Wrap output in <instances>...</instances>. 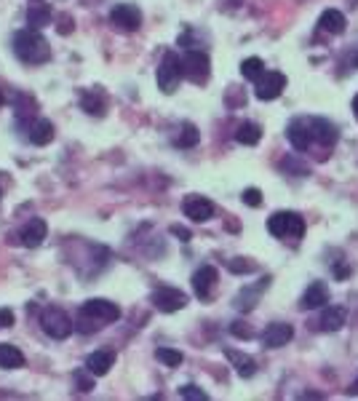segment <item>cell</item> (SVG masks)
Wrapping results in <instances>:
<instances>
[{"mask_svg": "<svg viewBox=\"0 0 358 401\" xmlns=\"http://www.w3.org/2000/svg\"><path fill=\"white\" fill-rule=\"evenodd\" d=\"M230 332H233L236 337H241V340H251V337H254L251 327L249 324H243V321H233V324H230Z\"/></svg>", "mask_w": 358, "mask_h": 401, "instance_id": "32", "label": "cell"}, {"mask_svg": "<svg viewBox=\"0 0 358 401\" xmlns=\"http://www.w3.org/2000/svg\"><path fill=\"white\" fill-rule=\"evenodd\" d=\"M241 75L246 78V81H260L265 75V62L260 59V57H249V59H243L241 62Z\"/></svg>", "mask_w": 358, "mask_h": 401, "instance_id": "26", "label": "cell"}, {"mask_svg": "<svg viewBox=\"0 0 358 401\" xmlns=\"http://www.w3.org/2000/svg\"><path fill=\"white\" fill-rule=\"evenodd\" d=\"M72 27H75V25L70 22V16H62V25H59V33H62V35H67Z\"/></svg>", "mask_w": 358, "mask_h": 401, "instance_id": "36", "label": "cell"}, {"mask_svg": "<svg viewBox=\"0 0 358 401\" xmlns=\"http://www.w3.org/2000/svg\"><path fill=\"white\" fill-rule=\"evenodd\" d=\"M81 316L94 318L99 324H110V321H118L120 318V308L115 303H110V300L96 297V300H86V303L81 305Z\"/></svg>", "mask_w": 358, "mask_h": 401, "instance_id": "6", "label": "cell"}, {"mask_svg": "<svg viewBox=\"0 0 358 401\" xmlns=\"http://www.w3.org/2000/svg\"><path fill=\"white\" fill-rule=\"evenodd\" d=\"M33 145H48L54 139V123L46 121V118H35L33 123H27V134H24Z\"/></svg>", "mask_w": 358, "mask_h": 401, "instance_id": "18", "label": "cell"}, {"mask_svg": "<svg viewBox=\"0 0 358 401\" xmlns=\"http://www.w3.org/2000/svg\"><path fill=\"white\" fill-rule=\"evenodd\" d=\"M267 231L281 241H299L305 236V219L294 211H275L273 217L267 219Z\"/></svg>", "mask_w": 358, "mask_h": 401, "instance_id": "2", "label": "cell"}, {"mask_svg": "<svg viewBox=\"0 0 358 401\" xmlns=\"http://www.w3.org/2000/svg\"><path fill=\"white\" fill-rule=\"evenodd\" d=\"M179 396H182V399H187V401H206L209 399V393L201 390L198 385H182V388H179Z\"/></svg>", "mask_w": 358, "mask_h": 401, "instance_id": "31", "label": "cell"}, {"mask_svg": "<svg viewBox=\"0 0 358 401\" xmlns=\"http://www.w3.org/2000/svg\"><path fill=\"white\" fill-rule=\"evenodd\" d=\"M318 30L323 33H332V35H342L347 30V19L342 11H337V8H326V11L318 16Z\"/></svg>", "mask_w": 358, "mask_h": 401, "instance_id": "19", "label": "cell"}, {"mask_svg": "<svg viewBox=\"0 0 358 401\" xmlns=\"http://www.w3.org/2000/svg\"><path fill=\"white\" fill-rule=\"evenodd\" d=\"M225 356L233 361V366H236V372H238L241 377H254V375H257V361H254L251 356H246V353H238V351H225Z\"/></svg>", "mask_w": 358, "mask_h": 401, "instance_id": "22", "label": "cell"}, {"mask_svg": "<svg viewBox=\"0 0 358 401\" xmlns=\"http://www.w3.org/2000/svg\"><path fill=\"white\" fill-rule=\"evenodd\" d=\"M48 236V228L46 222L40 217H33L30 222H24L22 231H19V241H22V246H27V249H35V246H40V243L46 241Z\"/></svg>", "mask_w": 358, "mask_h": 401, "instance_id": "14", "label": "cell"}, {"mask_svg": "<svg viewBox=\"0 0 358 401\" xmlns=\"http://www.w3.org/2000/svg\"><path fill=\"white\" fill-rule=\"evenodd\" d=\"M72 327H75L72 318L62 308H43V313H40V329L46 332L48 337L64 340V337H70Z\"/></svg>", "mask_w": 358, "mask_h": 401, "instance_id": "4", "label": "cell"}, {"mask_svg": "<svg viewBox=\"0 0 358 401\" xmlns=\"http://www.w3.org/2000/svg\"><path fill=\"white\" fill-rule=\"evenodd\" d=\"M287 136L291 147L297 150V153H305V150H311L313 145V134H311V121L308 118H297V121L289 123L287 129Z\"/></svg>", "mask_w": 358, "mask_h": 401, "instance_id": "11", "label": "cell"}, {"mask_svg": "<svg viewBox=\"0 0 358 401\" xmlns=\"http://www.w3.org/2000/svg\"><path fill=\"white\" fill-rule=\"evenodd\" d=\"M13 54L24 64H46L51 59V46H48V40L37 30L27 27V30H19L13 35Z\"/></svg>", "mask_w": 358, "mask_h": 401, "instance_id": "1", "label": "cell"}, {"mask_svg": "<svg viewBox=\"0 0 358 401\" xmlns=\"http://www.w3.org/2000/svg\"><path fill=\"white\" fill-rule=\"evenodd\" d=\"M241 198H243V204H246V207H262V193H260V190H257V187H249V190H243V195H241Z\"/></svg>", "mask_w": 358, "mask_h": 401, "instance_id": "33", "label": "cell"}, {"mask_svg": "<svg viewBox=\"0 0 358 401\" xmlns=\"http://www.w3.org/2000/svg\"><path fill=\"white\" fill-rule=\"evenodd\" d=\"M19 366H24V353L16 345L3 342L0 345V369H19Z\"/></svg>", "mask_w": 358, "mask_h": 401, "instance_id": "23", "label": "cell"}, {"mask_svg": "<svg viewBox=\"0 0 358 401\" xmlns=\"http://www.w3.org/2000/svg\"><path fill=\"white\" fill-rule=\"evenodd\" d=\"M353 64H356V67H358V54H356V59H353Z\"/></svg>", "mask_w": 358, "mask_h": 401, "instance_id": "39", "label": "cell"}, {"mask_svg": "<svg viewBox=\"0 0 358 401\" xmlns=\"http://www.w3.org/2000/svg\"><path fill=\"white\" fill-rule=\"evenodd\" d=\"M216 267L212 265H201L195 273H192V292L198 294L201 300H209L212 294H214V286H216Z\"/></svg>", "mask_w": 358, "mask_h": 401, "instance_id": "12", "label": "cell"}, {"mask_svg": "<svg viewBox=\"0 0 358 401\" xmlns=\"http://www.w3.org/2000/svg\"><path fill=\"white\" fill-rule=\"evenodd\" d=\"M311 121V134H313V142H318L323 147H332L337 142V126L326 118H308Z\"/></svg>", "mask_w": 358, "mask_h": 401, "instance_id": "16", "label": "cell"}, {"mask_svg": "<svg viewBox=\"0 0 358 401\" xmlns=\"http://www.w3.org/2000/svg\"><path fill=\"white\" fill-rule=\"evenodd\" d=\"M182 211L192 222H209V219L214 217V204L209 198H203V195H187L185 204H182Z\"/></svg>", "mask_w": 358, "mask_h": 401, "instance_id": "10", "label": "cell"}, {"mask_svg": "<svg viewBox=\"0 0 358 401\" xmlns=\"http://www.w3.org/2000/svg\"><path fill=\"white\" fill-rule=\"evenodd\" d=\"M0 107H3V94H0Z\"/></svg>", "mask_w": 358, "mask_h": 401, "instance_id": "40", "label": "cell"}, {"mask_svg": "<svg viewBox=\"0 0 358 401\" xmlns=\"http://www.w3.org/2000/svg\"><path fill=\"white\" fill-rule=\"evenodd\" d=\"M198 139H201V132H198L192 123H182L179 136H177V145L179 147H195L198 145Z\"/></svg>", "mask_w": 358, "mask_h": 401, "instance_id": "28", "label": "cell"}, {"mask_svg": "<svg viewBox=\"0 0 358 401\" xmlns=\"http://www.w3.org/2000/svg\"><path fill=\"white\" fill-rule=\"evenodd\" d=\"M156 359L163 366H179L182 361H185V356H182L179 351H174V348H158Z\"/></svg>", "mask_w": 358, "mask_h": 401, "instance_id": "29", "label": "cell"}, {"mask_svg": "<svg viewBox=\"0 0 358 401\" xmlns=\"http://www.w3.org/2000/svg\"><path fill=\"white\" fill-rule=\"evenodd\" d=\"M182 73L192 83H206L209 75H212V62L203 51H187L182 57Z\"/></svg>", "mask_w": 358, "mask_h": 401, "instance_id": "5", "label": "cell"}, {"mask_svg": "<svg viewBox=\"0 0 358 401\" xmlns=\"http://www.w3.org/2000/svg\"><path fill=\"white\" fill-rule=\"evenodd\" d=\"M345 308H340V305H332V308H323L321 318H318V329L321 332H337V329L345 327Z\"/></svg>", "mask_w": 358, "mask_h": 401, "instance_id": "21", "label": "cell"}, {"mask_svg": "<svg viewBox=\"0 0 358 401\" xmlns=\"http://www.w3.org/2000/svg\"><path fill=\"white\" fill-rule=\"evenodd\" d=\"M171 236H177L182 243H187L192 238L190 231H187V228H182V225H171Z\"/></svg>", "mask_w": 358, "mask_h": 401, "instance_id": "35", "label": "cell"}, {"mask_svg": "<svg viewBox=\"0 0 358 401\" xmlns=\"http://www.w3.org/2000/svg\"><path fill=\"white\" fill-rule=\"evenodd\" d=\"M110 22L112 27H118L123 33H137L142 27V11L132 6V3H120L110 11Z\"/></svg>", "mask_w": 358, "mask_h": 401, "instance_id": "7", "label": "cell"}, {"mask_svg": "<svg viewBox=\"0 0 358 401\" xmlns=\"http://www.w3.org/2000/svg\"><path fill=\"white\" fill-rule=\"evenodd\" d=\"M153 305L161 313H177L187 305V294L174 289V286H161V289L153 292Z\"/></svg>", "mask_w": 358, "mask_h": 401, "instance_id": "9", "label": "cell"}, {"mask_svg": "<svg viewBox=\"0 0 358 401\" xmlns=\"http://www.w3.org/2000/svg\"><path fill=\"white\" fill-rule=\"evenodd\" d=\"M353 115H356V121H358V94L356 99H353Z\"/></svg>", "mask_w": 358, "mask_h": 401, "instance_id": "38", "label": "cell"}, {"mask_svg": "<svg viewBox=\"0 0 358 401\" xmlns=\"http://www.w3.org/2000/svg\"><path fill=\"white\" fill-rule=\"evenodd\" d=\"M227 270L243 276V273H254V270H257V262H251L246 257H233V260H227Z\"/></svg>", "mask_w": 358, "mask_h": 401, "instance_id": "30", "label": "cell"}, {"mask_svg": "<svg viewBox=\"0 0 358 401\" xmlns=\"http://www.w3.org/2000/svg\"><path fill=\"white\" fill-rule=\"evenodd\" d=\"M236 139H238L241 145H257L260 139H262V129L257 126V123H241L238 126V132H236Z\"/></svg>", "mask_w": 358, "mask_h": 401, "instance_id": "25", "label": "cell"}, {"mask_svg": "<svg viewBox=\"0 0 358 401\" xmlns=\"http://www.w3.org/2000/svg\"><path fill=\"white\" fill-rule=\"evenodd\" d=\"M329 303V286L323 281H313L311 286L305 289L302 300H299V308L302 310H316V308H323Z\"/></svg>", "mask_w": 358, "mask_h": 401, "instance_id": "15", "label": "cell"}, {"mask_svg": "<svg viewBox=\"0 0 358 401\" xmlns=\"http://www.w3.org/2000/svg\"><path fill=\"white\" fill-rule=\"evenodd\" d=\"M284 88H287V75L284 73H275V70H265V75L257 81V88H254V94L257 99H262V102H270V99H278L284 94Z\"/></svg>", "mask_w": 358, "mask_h": 401, "instance_id": "8", "label": "cell"}, {"mask_svg": "<svg viewBox=\"0 0 358 401\" xmlns=\"http://www.w3.org/2000/svg\"><path fill=\"white\" fill-rule=\"evenodd\" d=\"M270 276H265L262 281H260V284H254V286H246V289H243V292H238V297H236V308H238L241 313H249L251 308H254V305H257V300H260V294L265 292V289H267V286H270Z\"/></svg>", "mask_w": 358, "mask_h": 401, "instance_id": "17", "label": "cell"}, {"mask_svg": "<svg viewBox=\"0 0 358 401\" xmlns=\"http://www.w3.org/2000/svg\"><path fill=\"white\" fill-rule=\"evenodd\" d=\"M83 110L88 115H105V97H102V91H88L83 94Z\"/></svg>", "mask_w": 358, "mask_h": 401, "instance_id": "27", "label": "cell"}, {"mask_svg": "<svg viewBox=\"0 0 358 401\" xmlns=\"http://www.w3.org/2000/svg\"><path fill=\"white\" fill-rule=\"evenodd\" d=\"M13 321H16V316H13V310H8V308H0V329L13 327Z\"/></svg>", "mask_w": 358, "mask_h": 401, "instance_id": "34", "label": "cell"}, {"mask_svg": "<svg viewBox=\"0 0 358 401\" xmlns=\"http://www.w3.org/2000/svg\"><path fill=\"white\" fill-rule=\"evenodd\" d=\"M27 25L33 27V30H40V27L51 25V8L43 6V3H33V6L27 8Z\"/></svg>", "mask_w": 358, "mask_h": 401, "instance_id": "24", "label": "cell"}, {"mask_svg": "<svg viewBox=\"0 0 358 401\" xmlns=\"http://www.w3.org/2000/svg\"><path fill=\"white\" fill-rule=\"evenodd\" d=\"M291 337H294V327L275 321V324H267V329L262 332V345L265 348H284L287 342H291Z\"/></svg>", "mask_w": 358, "mask_h": 401, "instance_id": "13", "label": "cell"}, {"mask_svg": "<svg viewBox=\"0 0 358 401\" xmlns=\"http://www.w3.org/2000/svg\"><path fill=\"white\" fill-rule=\"evenodd\" d=\"M347 393H350V396H358V380L350 385V388H347Z\"/></svg>", "mask_w": 358, "mask_h": 401, "instance_id": "37", "label": "cell"}, {"mask_svg": "<svg viewBox=\"0 0 358 401\" xmlns=\"http://www.w3.org/2000/svg\"><path fill=\"white\" fill-rule=\"evenodd\" d=\"M185 78L182 73V59H179L174 51H168L163 54V59L158 64V88L163 91V94H174L179 88V81Z\"/></svg>", "mask_w": 358, "mask_h": 401, "instance_id": "3", "label": "cell"}, {"mask_svg": "<svg viewBox=\"0 0 358 401\" xmlns=\"http://www.w3.org/2000/svg\"><path fill=\"white\" fill-rule=\"evenodd\" d=\"M112 364H115V356L110 351H94L86 359V372L94 377H102V375H108Z\"/></svg>", "mask_w": 358, "mask_h": 401, "instance_id": "20", "label": "cell"}]
</instances>
